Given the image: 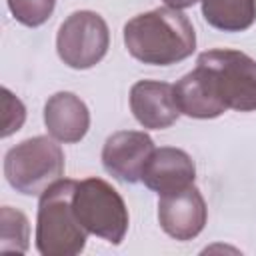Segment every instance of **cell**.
I'll return each instance as SVG.
<instances>
[{
  "mask_svg": "<svg viewBox=\"0 0 256 256\" xmlns=\"http://www.w3.org/2000/svg\"><path fill=\"white\" fill-rule=\"evenodd\" d=\"M124 46L142 64L172 66L192 56L196 32L182 10L160 6L124 24Z\"/></svg>",
  "mask_w": 256,
  "mask_h": 256,
  "instance_id": "cell-1",
  "label": "cell"
},
{
  "mask_svg": "<svg viewBox=\"0 0 256 256\" xmlns=\"http://www.w3.org/2000/svg\"><path fill=\"white\" fill-rule=\"evenodd\" d=\"M76 180L60 178L38 202L36 250L42 256H76L84 250L88 232L76 218L72 198Z\"/></svg>",
  "mask_w": 256,
  "mask_h": 256,
  "instance_id": "cell-2",
  "label": "cell"
},
{
  "mask_svg": "<svg viewBox=\"0 0 256 256\" xmlns=\"http://www.w3.org/2000/svg\"><path fill=\"white\" fill-rule=\"evenodd\" d=\"M8 184L24 196H42L46 188L64 178V152L50 136L26 138L4 156Z\"/></svg>",
  "mask_w": 256,
  "mask_h": 256,
  "instance_id": "cell-3",
  "label": "cell"
},
{
  "mask_svg": "<svg viewBox=\"0 0 256 256\" xmlns=\"http://www.w3.org/2000/svg\"><path fill=\"white\" fill-rule=\"evenodd\" d=\"M72 206L78 222L88 234L118 246L128 232V208L112 184L102 178H84L76 182Z\"/></svg>",
  "mask_w": 256,
  "mask_h": 256,
  "instance_id": "cell-4",
  "label": "cell"
},
{
  "mask_svg": "<svg viewBox=\"0 0 256 256\" xmlns=\"http://www.w3.org/2000/svg\"><path fill=\"white\" fill-rule=\"evenodd\" d=\"M200 66L210 78L218 98L228 110H256V60L240 50L214 48L198 56Z\"/></svg>",
  "mask_w": 256,
  "mask_h": 256,
  "instance_id": "cell-5",
  "label": "cell"
},
{
  "mask_svg": "<svg viewBox=\"0 0 256 256\" xmlns=\"http://www.w3.org/2000/svg\"><path fill=\"white\" fill-rule=\"evenodd\" d=\"M110 32L106 20L92 10L72 12L58 28L56 52L60 60L74 70L96 66L108 52Z\"/></svg>",
  "mask_w": 256,
  "mask_h": 256,
  "instance_id": "cell-6",
  "label": "cell"
},
{
  "mask_svg": "<svg viewBox=\"0 0 256 256\" xmlns=\"http://www.w3.org/2000/svg\"><path fill=\"white\" fill-rule=\"evenodd\" d=\"M206 220L208 208L194 184L158 196V222L170 238L178 242L192 240L204 230Z\"/></svg>",
  "mask_w": 256,
  "mask_h": 256,
  "instance_id": "cell-7",
  "label": "cell"
},
{
  "mask_svg": "<svg viewBox=\"0 0 256 256\" xmlns=\"http://www.w3.org/2000/svg\"><path fill=\"white\" fill-rule=\"evenodd\" d=\"M154 142L146 132L120 130L106 138L102 148L104 170L120 182L136 184L142 180V170L154 152Z\"/></svg>",
  "mask_w": 256,
  "mask_h": 256,
  "instance_id": "cell-8",
  "label": "cell"
},
{
  "mask_svg": "<svg viewBox=\"0 0 256 256\" xmlns=\"http://www.w3.org/2000/svg\"><path fill=\"white\" fill-rule=\"evenodd\" d=\"M130 110L136 122L148 130H164L180 116L174 86L160 80H138L132 84Z\"/></svg>",
  "mask_w": 256,
  "mask_h": 256,
  "instance_id": "cell-9",
  "label": "cell"
},
{
  "mask_svg": "<svg viewBox=\"0 0 256 256\" xmlns=\"http://www.w3.org/2000/svg\"><path fill=\"white\" fill-rule=\"evenodd\" d=\"M196 164L192 156L174 146L154 148L142 170V182L152 192L166 194L194 184Z\"/></svg>",
  "mask_w": 256,
  "mask_h": 256,
  "instance_id": "cell-10",
  "label": "cell"
},
{
  "mask_svg": "<svg viewBox=\"0 0 256 256\" xmlns=\"http://www.w3.org/2000/svg\"><path fill=\"white\" fill-rule=\"evenodd\" d=\"M44 124L56 142L76 144L90 128V110L74 92H56L44 104Z\"/></svg>",
  "mask_w": 256,
  "mask_h": 256,
  "instance_id": "cell-11",
  "label": "cell"
},
{
  "mask_svg": "<svg viewBox=\"0 0 256 256\" xmlns=\"http://www.w3.org/2000/svg\"><path fill=\"white\" fill-rule=\"evenodd\" d=\"M174 98L180 108V114L188 118H198V120H210L222 116L228 108L224 102L218 98L210 78L206 72L196 66L192 72L184 74L176 84H174Z\"/></svg>",
  "mask_w": 256,
  "mask_h": 256,
  "instance_id": "cell-12",
  "label": "cell"
},
{
  "mask_svg": "<svg viewBox=\"0 0 256 256\" xmlns=\"http://www.w3.org/2000/svg\"><path fill=\"white\" fill-rule=\"evenodd\" d=\"M204 20L220 32H244L256 22V0H200Z\"/></svg>",
  "mask_w": 256,
  "mask_h": 256,
  "instance_id": "cell-13",
  "label": "cell"
},
{
  "mask_svg": "<svg viewBox=\"0 0 256 256\" xmlns=\"http://www.w3.org/2000/svg\"><path fill=\"white\" fill-rule=\"evenodd\" d=\"M30 244V224L24 212L2 206L0 208V252L24 254Z\"/></svg>",
  "mask_w": 256,
  "mask_h": 256,
  "instance_id": "cell-14",
  "label": "cell"
},
{
  "mask_svg": "<svg viewBox=\"0 0 256 256\" xmlns=\"http://www.w3.org/2000/svg\"><path fill=\"white\" fill-rule=\"evenodd\" d=\"M6 2L14 20L28 28L42 26L52 16L56 6V0H6Z\"/></svg>",
  "mask_w": 256,
  "mask_h": 256,
  "instance_id": "cell-15",
  "label": "cell"
},
{
  "mask_svg": "<svg viewBox=\"0 0 256 256\" xmlns=\"http://www.w3.org/2000/svg\"><path fill=\"white\" fill-rule=\"evenodd\" d=\"M2 108H4V114H2V132H0V136L8 138L10 134H14L22 128V124L26 120V108L8 88H2Z\"/></svg>",
  "mask_w": 256,
  "mask_h": 256,
  "instance_id": "cell-16",
  "label": "cell"
},
{
  "mask_svg": "<svg viewBox=\"0 0 256 256\" xmlns=\"http://www.w3.org/2000/svg\"><path fill=\"white\" fill-rule=\"evenodd\" d=\"M166 6H170V8H176V10H184V8H190V6H194L196 2H200V0H162Z\"/></svg>",
  "mask_w": 256,
  "mask_h": 256,
  "instance_id": "cell-17",
  "label": "cell"
}]
</instances>
